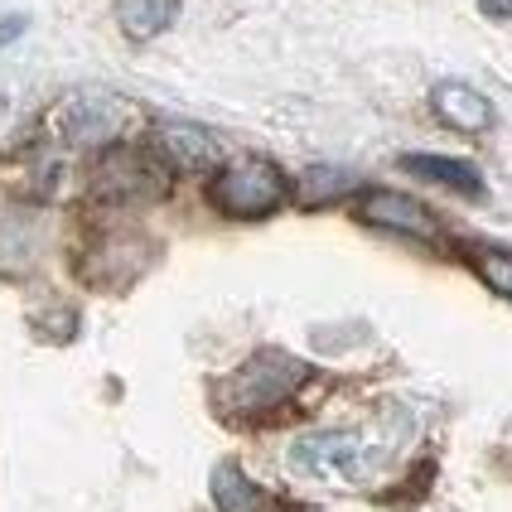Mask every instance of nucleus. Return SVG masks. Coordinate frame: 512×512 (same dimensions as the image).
Segmentation results:
<instances>
[{"mask_svg": "<svg viewBox=\"0 0 512 512\" xmlns=\"http://www.w3.org/2000/svg\"><path fill=\"white\" fill-rule=\"evenodd\" d=\"M305 377H310V368H305L300 358H290L281 348H266V353L247 358V363L223 382V401H228L232 411H242V416L271 411V406H281L285 397H295V387H300Z\"/></svg>", "mask_w": 512, "mask_h": 512, "instance_id": "nucleus-1", "label": "nucleus"}, {"mask_svg": "<svg viewBox=\"0 0 512 512\" xmlns=\"http://www.w3.org/2000/svg\"><path fill=\"white\" fill-rule=\"evenodd\" d=\"M290 464L300 474H314V479H363L372 464V450L348 430H324V435L295 440Z\"/></svg>", "mask_w": 512, "mask_h": 512, "instance_id": "nucleus-3", "label": "nucleus"}, {"mask_svg": "<svg viewBox=\"0 0 512 512\" xmlns=\"http://www.w3.org/2000/svg\"><path fill=\"white\" fill-rule=\"evenodd\" d=\"M179 0H116V20L131 39H155L160 29L174 25Z\"/></svg>", "mask_w": 512, "mask_h": 512, "instance_id": "nucleus-11", "label": "nucleus"}, {"mask_svg": "<svg viewBox=\"0 0 512 512\" xmlns=\"http://www.w3.org/2000/svg\"><path fill=\"white\" fill-rule=\"evenodd\" d=\"M430 107H435V116H440L445 126H455V131H464V136H479V131L493 126L488 97L469 83H440L435 92H430Z\"/></svg>", "mask_w": 512, "mask_h": 512, "instance_id": "nucleus-8", "label": "nucleus"}, {"mask_svg": "<svg viewBox=\"0 0 512 512\" xmlns=\"http://www.w3.org/2000/svg\"><path fill=\"white\" fill-rule=\"evenodd\" d=\"M213 203L228 218H266L285 203V174L271 160H232L213 179Z\"/></svg>", "mask_w": 512, "mask_h": 512, "instance_id": "nucleus-2", "label": "nucleus"}, {"mask_svg": "<svg viewBox=\"0 0 512 512\" xmlns=\"http://www.w3.org/2000/svg\"><path fill=\"white\" fill-rule=\"evenodd\" d=\"M484 5V15H493V20H512V0H479Z\"/></svg>", "mask_w": 512, "mask_h": 512, "instance_id": "nucleus-14", "label": "nucleus"}, {"mask_svg": "<svg viewBox=\"0 0 512 512\" xmlns=\"http://www.w3.org/2000/svg\"><path fill=\"white\" fill-rule=\"evenodd\" d=\"M411 174H421V179H435V184H445V189H455V194H469V199H479L484 194V179L474 165H464V160H445V155H406L401 160Z\"/></svg>", "mask_w": 512, "mask_h": 512, "instance_id": "nucleus-10", "label": "nucleus"}, {"mask_svg": "<svg viewBox=\"0 0 512 512\" xmlns=\"http://www.w3.org/2000/svg\"><path fill=\"white\" fill-rule=\"evenodd\" d=\"M121 126H126V107L116 97H78L63 112V131L78 145H107L121 136Z\"/></svg>", "mask_w": 512, "mask_h": 512, "instance_id": "nucleus-7", "label": "nucleus"}, {"mask_svg": "<svg viewBox=\"0 0 512 512\" xmlns=\"http://www.w3.org/2000/svg\"><path fill=\"white\" fill-rule=\"evenodd\" d=\"M479 276H484L498 295L512 300V256L508 252H479Z\"/></svg>", "mask_w": 512, "mask_h": 512, "instance_id": "nucleus-13", "label": "nucleus"}, {"mask_svg": "<svg viewBox=\"0 0 512 512\" xmlns=\"http://www.w3.org/2000/svg\"><path fill=\"white\" fill-rule=\"evenodd\" d=\"M155 155L174 170H213L223 160V145L213 131H203L194 121H165V126H155Z\"/></svg>", "mask_w": 512, "mask_h": 512, "instance_id": "nucleus-5", "label": "nucleus"}, {"mask_svg": "<svg viewBox=\"0 0 512 512\" xmlns=\"http://www.w3.org/2000/svg\"><path fill=\"white\" fill-rule=\"evenodd\" d=\"M97 194L116 203H141L165 194V165L150 155V150H131V145H116L102 155L97 165Z\"/></svg>", "mask_w": 512, "mask_h": 512, "instance_id": "nucleus-4", "label": "nucleus"}, {"mask_svg": "<svg viewBox=\"0 0 512 512\" xmlns=\"http://www.w3.org/2000/svg\"><path fill=\"white\" fill-rule=\"evenodd\" d=\"M213 503H218V512H271L266 488H256L237 464H218L213 469Z\"/></svg>", "mask_w": 512, "mask_h": 512, "instance_id": "nucleus-9", "label": "nucleus"}, {"mask_svg": "<svg viewBox=\"0 0 512 512\" xmlns=\"http://www.w3.org/2000/svg\"><path fill=\"white\" fill-rule=\"evenodd\" d=\"M358 213H363V223H372V228L406 232V237H435V232H440L426 203L406 199L397 189H372L368 199L358 203Z\"/></svg>", "mask_w": 512, "mask_h": 512, "instance_id": "nucleus-6", "label": "nucleus"}, {"mask_svg": "<svg viewBox=\"0 0 512 512\" xmlns=\"http://www.w3.org/2000/svg\"><path fill=\"white\" fill-rule=\"evenodd\" d=\"M348 189H353V174L329 170V165H319V170H310L300 179V199L305 203H329V199H339V194H348Z\"/></svg>", "mask_w": 512, "mask_h": 512, "instance_id": "nucleus-12", "label": "nucleus"}]
</instances>
